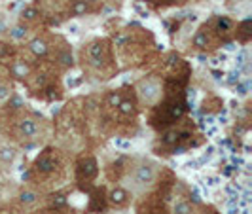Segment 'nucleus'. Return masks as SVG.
Returning <instances> with one entry per match:
<instances>
[{"label":"nucleus","mask_w":252,"mask_h":214,"mask_svg":"<svg viewBox=\"0 0 252 214\" xmlns=\"http://www.w3.org/2000/svg\"><path fill=\"white\" fill-rule=\"evenodd\" d=\"M80 61L84 64V70H88L97 80L112 78L116 70V59L112 53V42L108 38H93L82 48Z\"/></svg>","instance_id":"1"},{"label":"nucleus","mask_w":252,"mask_h":214,"mask_svg":"<svg viewBox=\"0 0 252 214\" xmlns=\"http://www.w3.org/2000/svg\"><path fill=\"white\" fill-rule=\"evenodd\" d=\"M161 175V167L158 161L148 157H137L126 167L124 171V186H126L133 197H140L144 193H150L158 186Z\"/></svg>","instance_id":"2"},{"label":"nucleus","mask_w":252,"mask_h":214,"mask_svg":"<svg viewBox=\"0 0 252 214\" xmlns=\"http://www.w3.org/2000/svg\"><path fill=\"white\" fill-rule=\"evenodd\" d=\"M64 167H63V157L59 150L55 148H46L36 155V159L32 161L31 167V178H32V186H36L40 189L46 188L48 184H53L57 180L63 178Z\"/></svg>","instance_id":"3"},{"label":"nucleus","mask_w":252,"mask_h":214,"mask_svg":"<svg viewBox=\"0 0 252 214\" xmlns=\"http://www.w3.org/2000/svg\"><path fill=\"white\" fill-rule=\"evenodd\" d=\"M2 106H8V104H2ZM12 108L15 116H13V123H12V139L23 146H31V144H36L38 140L42 139L44 135V123L42 120L38 118L36 114L25 112L23 106H8Z\"/></svg>","instance_id":"4"},{"label":"nucleus","mask_w":252,"mask_h":214,"mask_svg":"<svg viewBox=\"0 0 252 214\" xmlns=\"http://www.w3.org/2000/svg\"><path fill=\"white\" fill-rule=\"evenodd\" d=\"M186 114V101L182 91H175L173 95L165 97L158 102L156 106H152L150 123L156 129H169L171 125L178 123Z\"/></svg>","instance_id":"5"},{"label":"nucleus","mask_w":252,"mask_h":214,"mask_svg":"<svg viewBox=\"0 0 252 214\" xmlns=\"http://www.w3.org/2000/svg\"><path fill=\"white\" fill-rule=\"evenodd\" d=\"M165 95V84L163 78L158 74H148L140 78L135 86V97L140 106L152 108L163 99Z\"/></svg>","instance_id":"6"},{"label":"nucleus","mask_w":252,"mask_h":214,"mask_svg":"<svg viewBox=\"0 0 252 214\" xmlns=\"http://www.w3.org/2000/svg\"><path fill=\"white\" fill-rule=\"evenodd\" d=\"M191 137L193 135L189 129L175 123L169 129H165L163 135L158 140V146L167 150L169 153H184L191 146Z\"/></svg>","instance_id":"7"},{"label":"nucleus","mask_w":252,"mask_h":214,"mask_svg":"<svg viewBox=\"0 0 252 214\" xmlns=\"http://www.w3.org/2000/svg\"><path fill=\"white\" fill-rule=\"evenodd\" d=\"M74 175L78 184H82V186L93 184L99 177V161H97V157L93 153H82L76 159Z\"/></svg>","instance_id":"8"},{"label":"nucleus","mask_w":252,"mask_h":214,"mask_svg":"<svg viewBox=\"0 0 252 214\" xmlns=\"http://www.w3.org/2000/svg\"><path fill=\"white\" fill-rule=\"evenodd\" d=\"M44 197L46 195L42 193V189H38L36 186L29 184V186H23L17 191L13 207L19 211V214H29L32 213V211H36V209H40V205L44 203Z\"/></svg>","instance_id":"9"},{"label":"nucleus","mask_w":252,"mask_h":214,"mask_svg":"<svg viewBox=\"0 0 252 214\" xmlns=\"http://www.w3.org/2000/svg\"><path fill=\"white\" fill-rule=\"evenodd\" d=\"M6 70H8V76H10L12 80H17V82H23V84H25L27 80H29V76L32 74V70H34V63L29 61L27 55L17 53V55H12V57H10Z\"/></svg>","instance_id":"10"},{"label":"nucleus","mask_w":252,"mask_h":214,"mask_svg":"<svg viewBox=\"0 0 252 214\" xmlns=\"http://www.w3.org/2000/svg\"><path fill=\"white\" fill-rule=\"evenodd\" d=\"M57 46L51 42V50H50V55H53V66L55 68H59V70H70L72 66H74V55H72V50H70V46L64 42L63 38H57ZM48 55V57H50Z\"/></svg>","instance_id":"11"},{"label":"nucleus","mask_w":252,"mask_h":214,"mask_svg":"<svg viewBox=\"0 0 252 214\" xmlns=\"http://www.w3.org/2000/svg\"><path fill=\"white\" fill-rule=\"evenodd\" d=\"M135 214H171V207L159 195L144 193L135 207Z\"/></svg>","instance_id":"12"},{"label":"nucleus","mask_w":252,"mask_h":214,"mask_svg":"<svg viewBox=\"0 0 252 214\" xmlns=\"http://www.w3.org/2000/svg\"><path fill=\"white\" fill-rule=\"evenodd\" d=\"M114 114H116L120 125H122V123H127V122L135 123V122H137V114H139V101H137L135 93H131V95L126 93L122 102L118 104V108L114 110Z\"/></svg>","instance_id":"13"},{"label":"nucleus","mask_w":252,"mask_h":214,"mask_svg":"<svg viewBox=\"0 0 252 214\" xmlns=\"http://www.w3.org/2000/svg\"><path fill=\"white\" fill-rule=\"evenodd\" d=\"M104 197H106V207L112 209V211H126L127 207L133 203V193L124 184L112 186Z\"/></svg>","instance_id":"14"},{"label":"nucleus","mask_w":252,"mask_h":214,"mask_svg":"<svg viewBox=\"0 0 252 214\" xmlns=\"http://www.w3.org/2000/svg\"><path fill=\"white\" fill-rule=\"evenodd\" d=\"M211 31L215 32V36L222 42H229L233 38V31H235V21L227 15H216L215 19L209 23Z\"/></svg>","instance_id":"15"},{"label":"nucleus","mask_w":252,"mask_h":214,"mask_svg":"<svg viewBox=\"0 0 252 214\" xmlns=\"http://www.w3.org/2000/svg\"><path fill=\"white\" fill-rule=\"evenodd\" d=\"M216 42H218V38H216L215 32L211 31L209 23L199 27L197 32L191 38V46H193V50H197V51H211L213 48H216Z\"/></svg>","instance_id":"16"},{"label":"nucleus","mask_w":252,"mask_h":214,"mask_svg":"<svg viewBox=\"0 0 252 214\" xmlns=\"http://www.w3.org/2000/svg\"><path fill=\"white\" fill-rule=\"evenodd\" d=\"M51 50V40L44 34H38V36L31 38L27 42V53L34 59H48Z\"/></svg>","instance_id":"17"},{"label":"nucleus","mask_w":252,"mask_h":214,"mask_svg":"<svg viewBox=\"0 0 252 214\" xmlns=\"http://www.w3.org/2000/svg\"><path fill=\"white\" fill-rule=\"evenodd\" d=\"M99 10V4L95 0H68L66 12L70 17H84Z\"/></svg>","instance_id":"18"},{"label":"nucleus","mask_w":252,"mask_h":214,"mask_svg":"<svg viewBox=\"0 0 252 214\" xmlns=\"http://www.w3.org/2000/svg\"><path fill=\"white\" fill-rule=\"evenodd\" d=\"M19 157L17 146L10 140H0V169H12Z\"/></svg>","instance_id":"19"},{"label":"nucleus","mask_w":252,"mask_h":214,"mask_svg":"<svg viewBox=\"0 0 252 214\" xmlns=\"http://www.w3.org/2000/svg\"><path fill=\"white\" fill-rule=\"evenodd\" d=\"M42 17H44V15H42V10L36 8L34 4H29V6H25V8L21 10V13H19V23L25 25L27 29H31V27L36 25Z\"/></svg>","instance_id":"20"},{"label":"nucleus","mask_w":252,"mask_h":214,"mask_svg":"<svg viewBox=\"0 0 252 214\" xmlns=\"http://www.w3.org/2000/svg\"><path fill=\"white\" fill-rule=\"evenodd\" d=\"M233 38L239 42V44H249L252 38V21L251 17L243 19L235 25V31H233Z\"/></svg>","instance_id":"21"},{"label":"nucleus","mask_w":252,"mask_h":214,"mask_svg":"<svg viewBox=\"0 0 252 214\" xmlns=\"http://www.w3.org/2000/svg\"><path fill=\"white\" fill-rule=\"evenodd\" d=\"M124 95H126V91H124V89H112V91H108V93H106V97H104V106H106V110L114 112V110L118 108V104L122 102Z\"/></svg>","instance_id":"22"},{"label":"nucleus","mask_w":252,"mask_h":214,"mask_svg":"<svg viewBox=\"0 0 252 214\" xmlns=\"http://www.w3.org/2000/svg\"><path fill=\"white\" fill-rule=\"evenodd\" d=\"M191 211H193V203L186 197H178L171 209V214H189Z\"/></svg>","instance_id":"23"},{"label":"nucleus","mask_w":252,"mask_h":214,"mask_svg":"<svg viewBox=\"0 0 252 214\" xmlns=\"http://www.w3.org/2000/svg\"><path fill=\"white\" fill-rule=\"evenodd\" d=\"M27 32H29V29H27L25 25H21V23H17V25L10 31V36H12L13 40H21V38L27 36Z\"/></svg>","instance_id":"24"},{"label":"nucleus","mask_w":252,"mask_h":214,"mask_svg":"<svg viewBox=\"0 0 252 214\" xmlns=\"http://www.w3.org/2000/svg\"><path fill=\"white\" fill-rule=\"evenodd\" d=\"M29 214H76L72 209H66V211H55V209H50V207H44V209H36Z\"/></svg>","instance_id":"25"},{"label":"nucleus","mask_w":252,"mask_h":214,"mask_svg":"<svg viewBox=\"0 0 252 214\" xmlns=\"http://www.w3.org/2000/svg\"><path fill=\"white\" fill-rule=\"evenodd\" d=\"M0 214H19L13 205H0Z\"/></svg>","instance_id":"26"},{"label":"nucleus","mask_w":252,"mask_h":214,"mask_svg":"<svg viewBox=\"0 0 252 214\" xmlns=\"http://www.w3.org/2000/svg\"><path fill=\"white\" fill-rule=\"evenodd\" d=\"M4 188H6V178L2 177V173H0V193L4 191Z\"/></svg>","instance_id":"27"},{"label":"nucleus","mask_w":252,"mask_h":214,"mask_svg":"<svg viewBox=\"0 0 252 214\" xmlns=\"http://www.w3.org/2000/svg\"><path fill=\"white\" fill-rule=\"evenodd\" d=\"M104 214H126V213H124V211H112V209H108Z\"/></svg>","instance_id":"28"},{"label":"nucleus","mask_w":252,"mask_h":214,"mask_svg":"<svg viewBox=\"0 0 252 214\" xmlns=\"http://www.w3.org/2000/svg\"><path fill=\"white\" fill-rule=\"evenodd\" d=\"M2 82H6V76H4V70L0 68V84H2Z\"/></svg>","instance_id":"29"},{"label":"nucleus","mask_w":252,"mask_h":214,"mask_svg":"<svg viewBox=\"0 0 252 214\" xmlns=\"http://www.w3.org/2000/svg\"><path fill=\"white\" fill-rule=\"evenodd\" d=\"M189 214H201V213H197V211H195V209H193V211H191V213Z\"/></svg>","instance_id":"30"}]
</instances>
